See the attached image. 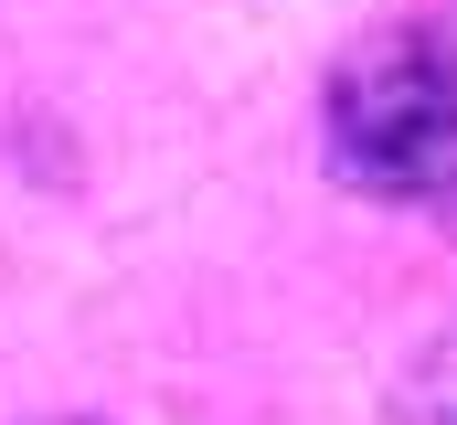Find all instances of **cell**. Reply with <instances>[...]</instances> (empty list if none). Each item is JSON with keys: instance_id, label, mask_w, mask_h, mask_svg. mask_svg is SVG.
<instances>
[{"instance_id": "2", "label": "cell", "mask_w": 457, "mask_h": 425, "mask_svg": "<svg viewBox=\"0 0 457 425\" xmlns=\"http://www.w3.org/2000/svg\"><path fill=\"white\" fill-rule=\"evenodd\" d=\"M394 425H457V351H447V362H426V383L404 394V415H394Z\"/></svg>"}, {"instance_id": "1", "label": "cell", "mask_w": 457, "mask_h": 425, "mask_svg": "<svg viewBox=\"0 0 457 425\" xmlns=\"http://www.w3.org/2000/svg\"><path fill=\"white\" fill-rule=\"evenodd\" d=\"M330 160L351 192L457 203V54L426 32H383L330 75Z\"/></svg>"}, {"instance_id": "3", "label": "cell", "mask_w": 457, "mask_h": 425, "mask_svg": "<svg viewBox=\"0 0 457 425\" xmlns=\"http://www.w3.org/2000/svg\"><path fill=\"white\" fill-rule=\"evenodd\" d=\"M64 425H96V415H64Z\"/></svg>"}]
</instances>
